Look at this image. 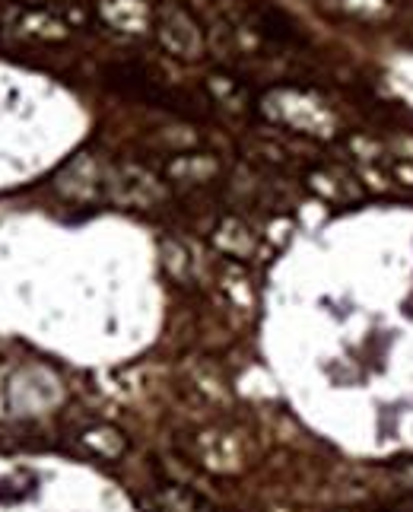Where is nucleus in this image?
Returning a JSON list of instances; mask_svg holds the SVG:
<instances>
[{
	"label": "nucleus",
	"instance_id": "obj_5",
	"mask_svg": "<svg viewBox=\"0 0 413 512\" xmlns=\"http://www.w3.org/2000/svg\"><path fill=\"white\" fill-rule=\"evenodd\" d=\"M309 188L325 204H356L363 201V185H359L347 169L340 166H321L309 172Z\"/></svg>",
	"mask_w": 413,
	"mask_h": 512
},
{
	"label": "nucleus",
	"instance_id": "obj_2",
	"mask_svg": "<svg viewBox=\"0 0 413 512\" xmlns=\"http://www.w3.org/2000/svg\"><path fill=\"white\" fill-rule=\"evenodd\" d=\"M166 182L153 175L143 166H112L105 172V198L118 207H134V210H150L166 201Z\"/></svg>",
	"mask_w": 413,
	"mask_h": 512
},
{
	"label": "nucleus",
	"instance_id": "obj_9",
	"mask_svg": "<svg viewBox=\"0 0 413 512\" xmlns=\"http://www.w3.org/2000/svg\"><path fill=\"white\" fill-rule=\"evenodd\" d=\"M213 242H217V249L229 258H248L251 252H255V233L236 217H226L220 226H217V233H213Z\"/></svg>",
	"mask_w": 413,
	"mask_h": 512
},
{
	"label": "nucleus",
	"instance_id": "obj_3",
	"mask_svg": "<svg viewBox=\"0 0 413 512\" xmlns=\"http://www.w3.org/2000/svg\"><path fill=\"white\" fill-rule=\"evenodd\" d=\"M153 32H156L159 45L175 58L197 61L204 55V32L194 23V16L182 7L166 4V7L153 10Z\"/></svg>",
	"mask_w": 413,
	"mask_h": 512
},
{
	"label": "nucleus",
	"instance_id": "obj_4",
	"mask_svg": "<svg viewBox=\"0 0 413 512\" xmlns=\"http://www.w3.org/2000/svg\"><path fill=\"white\" fill-rule=\"evenodd\" d=\"M105 172L93 156H77V160H70L61 172L58 179V188L64 198L70 201H80V204H89V201H102L105 198Z\"/></svg>",
	"mask_w": 413,
	"mask_h": 512
},
{
	"label": "nucleus",
	"instance_id": "obj_12",
	"mask_svg": "<svg viewBox=\"0 0 413 512\" xmlns=\"http://www.w3.org/2000/svg\"><path fill=\"white\" fill-rule=\"evenodd\" d=\"M344 13H350L353 20L363 23H385L394 16V4L391 0H340Z\"/></svg>",
	"mask_w": 413,
	"mask_h": 512
},
{
	"label": "nucleus",
	"instance_id": "obj_11",
	"mask_svg": "<svg viewBox=\"0 0 413 512\" xmlns=\"http://www.w3.org/2000/svg\"><path fill=\"white\" fill-rule=\"evenodd\" d=\"M80 443L89 455H96V458H118L124 452V436L109 427V423H93V427H86L80 433Z\"/></svg>",
	"mask_w": 413,
	"mask_h": 512
},
{
	"label": "nucleus",
	"instance_id": "obj_13",
	"mask_svg": "<svg viewBox=\"0 0 413 512\" xmlns=\"http://www.w3.org/2000/svg\"><path fill=\"white\" fill-rule=\"evenodd\" d=\"M210 93L217 96L220 105H226V109H245V102H248V93H245V86L239 80H232V77H210Z\"/></svg>",
	"mask_w": 413,
	"mask_h": 512
},
{
	"label": "nucleus",
	"instance_id": "obj_7",
	"mask_svg": "<svg viewBox=\"0 0 413 512\" xmlns=\"http://www.w3.org/2000/svg\"><path fill=\"white\" fill-rule=\"evenodd\" d=\"M99 13L118 32H147L153 26V10L143 0H102Z\"/></svg>",
	"mask_w": 413,
	"mask_h": 512
},
{
	"label": "nucleus",
	"instance_id": "obj_8",
	"mask_svg": "<svg viewBox=\"0 0 413 512\" xmlns=\"http://www.w3.org/2000/svg\"><path fill=\"white\" fill-rule=\"evenodd\" d=\"M153 509L156 512H213V506L197 490L182 484H159L153 490Z\"/></svg>",
	"mask_w": 413,
	"mask_h": 512
},
{
	"label": "nucleus",
	"instance_id": "obj_6",
	"mask_svg": "<svg viewBox=\"0 0 413 512\" xmlns=\"http://www.w3.org/2000/svg\"><path fill=\"white\" fill-rule=\"evenodd\" d=\"M166 182H178V185H204L213 182L220 175V160L213 153H178L166 163Z\"/></svg>",
	"mask_w": 413,
	"mask_h": 512
},
{
	"label": "nucleus",
	"instance_id": "obj_10",
	"mask_svg": "<svg viewBox=\"0 0 413 512\" xmlns=\"http://www.w3.org/2000/svg\"><path fill=\"white\" fill-rule=\"evenodd\" d=\"M16 29H20L26 39H35V42H61L67 35V23L58 20V16L48 13V10H20Z\"/></svg>",
	"mask_w": 413,
	"mask_h": 512
},
{
	"label": "nucleus",
	"instance_id": "obj_1",
	"mask_svg": "<svg viewBox=\"0 0 413 512\" xmlns=\"http://www.w3.org/2000/svg\"><path fill=\"white\" fill-rule=\"evenodd\" d=\"M264 112L267 118H274L277 125L290 128L296 134L331 137L337 131V115L318 96L305 90H274L264 99Z\"/></svg>",
	"mask_w": 413,
	"mask_h": 512
}]
</instances>
